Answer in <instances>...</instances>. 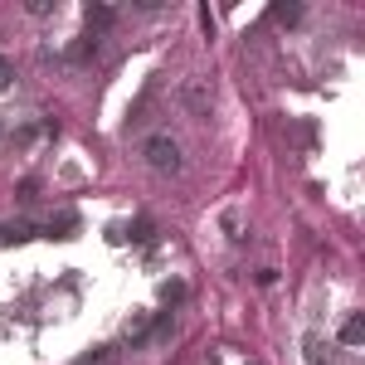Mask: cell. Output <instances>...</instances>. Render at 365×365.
<instances>
[{
    "instance_id": "5",
    "label": "cell",
    "mask_w": 365,
    "mask_h": 365,
    "mask_svg": "<svg viewBox=\"0 0 365 365\" xmlns=\"http://www.w3.org/2000/svg\"><path fill=\"white\" fill-rule=\"evenodd\" d=\"M34 234H39V229L20 220V225H5V229H0V244H25V239H34Z\"/></svg>"
},
{
    "instance_id": "7",
    "label": "cell",
    "mask_w": 365,
    "mask_h": 365,
    "mask_svg": "<svg viewBox=\"0 0 365 365\" xmlns=\"http://www.w3.org/2000/svg\"><path fill=\"white\" fill-rule=\"evenodd\" d=\"M98 39H103V34H83V39L68 49V58H78V63H83V58H93V54H98Z\"/></svg>"
},
{
    "instance_id": "4",
    "label": "cell",
    "mask_w": 365,
    "mask_h": 365,
    "mask_svg": "<svg viewBox=\"0 0 365 365\" xmlns=\"http://www.w3.org/2000/svg\"><path fill=\"white\" fill-rule=\"evenodd\" d=\"M146 327H151V312H132V317L122 322V341H141Z\"/></svg>"
},
{
    "instance_id": "11",
    "label": "cell",
    "mask_w": 365,
    "mask_h": 365,
    "mask_svg": "<svg viewBox=\"0 0 365 365\" xmlns=\"http://www.w3.org/2000/svg\"><path fill=\"white\" fill-rule=\"evenodd\" d=\"M132 239H137V244H151V239H156L151 220H137V225H132Z\"/></svg>"
},
{
    "instance_id": "1",
    "label": "cell",
    "mask_w": 365,
    "mask_h": 365,
    "mask_svg": "<svg viewBox=\"0 0 365 365\" xmlns=\"http://www.w3.org/2000/svg\"><path fill=\"white\" fill-rule=\"evenodd\" d=\"M141 156H146V166L161 170V175H170V170H180V146L170 137H151L146 146H141Z\"/></svg>"
},
{
    "instance_id": "6",
    "label": "cell",
    "mask_w": 365,
    "mask_h": 365,
    "mask_svg": "<svg viewBox=\"0 0 365 365\" xmlns=\"http://www.w3.org/2000/svg\"><path fill=\"white\" fill-rule=\"evenodd\" d=\"M341 341H346V346H361L365 341V322L361 317H346V322H341Z\"/></svg>"
},
{
    "instance_id": "9",
    "label": "cell",
    "mask_w": 365,
    "mask_h": 365,
    "mask_svg": "<svg viewBox=\"0 0 365 365\" xmlns=\"http://www.w3.org/2000/svg\"><path fill=\"white\" fill-rule=\"evenodd\" d=\"M185 103H190L195 113H205V108H210V93H205L200 83H190V88H185Z\"/></svg>"
},
{
    "instance_id": "2",
    "label": "cell",
    "mask_w": 365,
    "mask_h": 365,
    "mask_svg": "<svg viewBox=\"0 0 365 365\" xmlns=\"http://www.w3.org/2000/svg\"><path fill=\"white\" fill-rule=\"evenodd\" d=\"M302 361L307 365H331L336 351H331V341L322 336V331H307V336H302Z\"/></svg>"
},
{
    "instance_id": "14",
    "label": "cell",
    "mask_w": 365,
    "mask_h": 365,
    "mask_svg": "<svg viewBox=\"0 0 365 365\" xmlns=\"http://www.w3.org/2000/svg\"><path fill=\"white\" fill-rule=\"evenodd\" d=\"M161 297H166V302H180V297H185V282H166Z\"/></svg>"
},
{
    "instance_id": "8",
    "label": "cell",
    "mask_w": 365,
    "mask_h": 365,
    "mask_svg": "<svg viewBox=\"0 0 365 365\" xmlns=\"http://www.w3.org/2000/svg\"><path fill=\"white\" fill-rule=\"evenodd\" d=\"M78 225V220H73V215H58V220H49V225H44V239H68V229Z\"/></svg>"
},
{
    "instance_id": "3",
    "label": "cell",
    "mask_w": 365,
    "mask_h": 365,
    "mask_svg": "<svg viewBox=\"0 0 365 365\" xmlns=\"http://www.w3.org/2000/svg\"><path fill=\"white\" fill-rule=\"evenodd\" d=\"M117 10L113 5H88V34H103V29H113Z\"/></svg>"
},
{
    "instance_id": "13",
    "label": "cell",
    "mask_w": 365,
    "mask_h": 365,
    "mask_svg": "<svg viewBox=\"0 0 365 365\" xmlns=\"http://www.w3.org/2000/svg\"><path fill=\"white\" fill-rule=\"evenodd\" d=\"M10 78H15V63H10V58L0 54V93H5V88H10Z\"/></svg>"
},
{
    "instance_id": "12",
    "label": "cell",
    "mask_w": 365,
    "mask_h": 365,
    "mask_svg": "<svg viewBox=\"0 0 365 365\" xmlns=\"http://www.w3.org/2000/svg\"><path fill=\"white\" fill-rule=\"evenodd\" d=\"M108 356H113V346H93V351H88V356H83L78 365H103Z\"/></svg>"
},
{
    "instance_id": "10",
    "label": "cell",
    "mask_w": 365,
    "mask_h": 365,
    "mask_svg": "<svg viewBox=\"0 0 365 365\" xmlns=\"http://www.w3.org/2000/svg\"><path fill=\"white\" fill-rule=\"evenodd\" d=\"M273 20H278V25H297L302 10H297V5H273Z\"/></svg>"
}]
</instances>
